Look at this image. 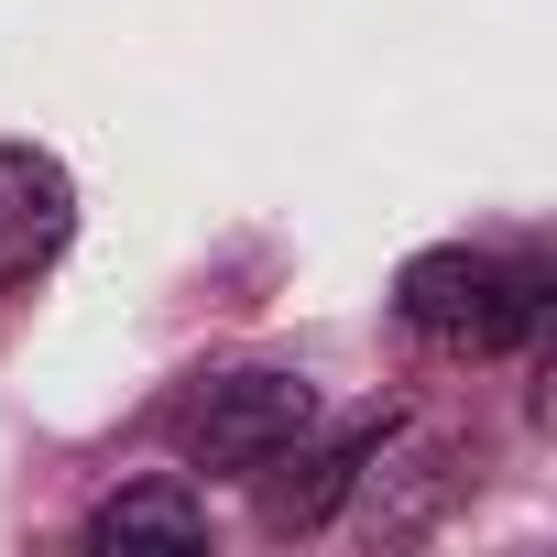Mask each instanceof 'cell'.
Returning a JSON list of instances; mask_svg holds the SVG:
<instances>
[{
    "instance_id": "obj_2",
    "label": "cell",
    "mask_w": 557,
    "mask_h": 557,
    "mask_svg": "<svg viewBox=\"0 0 557 557\" xmlns=\"http://www.w3.org/2000/svg\"><path fill=\"white\" fill-rule=\"evenodd\" d=\"M318 426V383L307 372H273V361H251V372H208L175 416H164V437H175V459L186 470H285V448Z\"/></svg>"
},
{
    "instance_id": "obj_5",
    "label": "cell",
    "mask_w": 557,
    "mask_h": 557,
    "mask_svg": "<svg viewBox=\"0 0 557 557\" xmlns=\"http://www.w3.org/2000/svg\"><path fill=\"white\" fill-rule=\"evenodd\" d=\"M88 546H208V503L186 481H143V492H110L88 513Z\"/></svg>"
},
{
    "instance_id": "obj_3",
    "label": "cell",
    "mask_w": 557,
    "mask_h": 557,
    "mask_svg": "<svg viewBox=\"0 0 557 557\" xmlns=\"http://www.w3.org/2000/svg\"><path fill=\"white\" fill-rule=\"evenodd\" d=\"M383 448H394V416H350V426H329V437L307 426V437L285 448V459H296V481H273V470H262V524H273V535H318V524L372 481V459H383Z\"/></svg>"
},
{
    "instance_id": "obj_1",
    "label": "cell",
    "mask_w": 557,
    "mask_h": 557,
    "mask_svg": "<svg viewBox=\"0 0 557 557\" xmlns=\"http://www.w3.org/2000/svg\"><path fill=\"white\" fill-rule=\"evenodd\" d=\"M394 318L426 339V350H535L546 318H557V273L535 251H470V240H437L394 273Z\"/></svg>"
},
{
    "instance_id": "obj_4",
    "label": "cell",
    "mask_w": 557,
    "mask_h": 557,
    "mask_svg": "<svg viewBox=\"0 0 557 557\" xmlns=\"http://www.w3.org/2000/svg\"><path fill=\"white\" fill-rule=\"evenodd\" d=\"M77 230V175L34 143H0V285H23V273H45Z\"/></svg>"
}]
</instances>
